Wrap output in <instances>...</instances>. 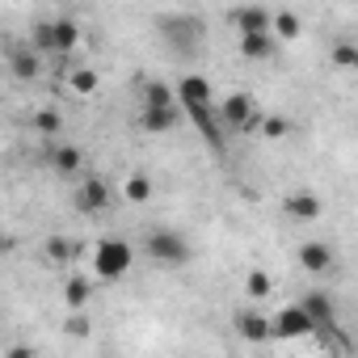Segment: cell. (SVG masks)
Wrapping results in <instances>:
<instances>
[{
	"label": "cell",
	"instance_id": "14",
	"mask_svg": "<svg viewBox=\"0 0 358 358\" xmlns=\"http://www.w3.org/2000/svg\"><path fill=\"white\" fill-rule=\"evenodd\" d=\"M282 211H287L291 220H316V215L324 211V203H320L312 190H291V194L282 199Z\"/></svg>",
	"mask_w": 358,
	"mask_h": 358
},
{
	"label": "cell",
	"instance_id": "18",
	"mask_svg": "<svg viewBox=\"0 0 358 358\" xmlns=\"http://www.w3.org/2000/svg\"><path fill=\"white\" fill-rule=\"evenodd\" d=\"M43 253H47V262L59 266V270H68V266L76 262V245H72L68 236H59V232H51V236L43 241Z\"/></svg>",
	"mask_w": 358,
	"mask_h": 358
},
{
	"label": "cell",
	"instance_id": "9",
	"mask_svg": "<svg viewBox=\"0 0 358 358\" xmlns=\"http://www.w3.org/2000/svg\"><path fill=\"white\" fill-rule=\"evenodd\" d=\"M236 333L245 337V341H253V345H266V341H274V320L262 312V308H241L236 312Z\"/></svg>",
	"mask_w": 358,
	"mask_h": 358
},
{
	"label": "cell",
	"instance_id": "12",
	"mask_svg": "<svg viewBox=\"0 0 358 358\" xmlns=\"http://www.w3.org/2000/svg\"><path fill=\"white\" fill-rule=\"evenodd\" d=\"M303 312L316 320V329L320 333H329V329H337V303H333V295L329 291H303Z\"/></svg>",
	"mask_w": 358,
	"mask_h": 358
},
{
	"label": "cell",
	"instance_id": "1",
	"mask_svg": "<svg viewBox=\"0 0 358 358\" xmlns=\"http://www.w3.org/2000/svg\"><path fill=\"white\" fill-rule=\"evenodd\" d=\"M173 89H177V101H182L186 118H190V122L203 131V139L211 143V152H215V156H224V152H228V143H224V122H220V101H215L211 80H207V76H199V72H186Z\"/></svg>",
	"mask_w": 358,
	"mask_h": 358
},
{
	"label": "cell",
	"instance_id": "29",
	"mask_svg": "<svg viewBox=\"0 0 358 358\" xmlns=\"http://www.w3.org/2000/svg\"><path fill=\"white\" fill-rule=\"evenodd\" d=\"M64 329H68V333H72V337H85V333H89V320H85V316H80V312H72V316H68V320H64Z\"/></svg>",
	"mask_w": 358,
	"mask_h": 358
},
{
	"label": "cell",
	"instance_id": "13",
	"mask_svg": "<svg viewBox=\"0 0 358 358\" xmlns=\"http://www.w3.org/2000/svg\"><path fill=\"white\" fill-rule=\"evenodd\" d=\"M9 72L17 76V80H38L43 76V55L26 43V47H13L9 51Z\"/></svg>",
	"mask_w": 358,
	"mask_h": 358
},
{
	"label": "cell",
	"instance_id": "2",
	"mask_svg": "<svg viewBox=\"0 0 358 358\" xmlns=\"http://www.w3.org/2000/svg\"><path fill=\"white\" fill-rule=\"evenodd\" d=\"M143 253H148L156 266H164V270H182V266L194 257L190 241L177 232V228H148V232H143Z\"/></svg>",
	"mask_w": 358,
	"mask_h": 358
},
{
	"label": "cell",
	"instance_id": "20",
	"mask_svg": "<svg viewBox=\"0 0 358 358\" xmlns=\"http://www.w3.org/2000/svg\"><path fill=\"white\" fill-rule=\"evenodd\" d=\"M274 51H278L274 34H245L241 38V55L245 59H274Z\"/></svg>",
	"mask_w": 358,
	"mask_h": 358
},
{
	"label": "cell",
	"instance_id": "11",
	"mask_svg": "<svg viewBox=\"0 0 358 358\" xmlns=\"http://www.w3.org/2000/svg\"><path fill=\"white\" fill-rule=\"evenodd\" d=\"M295 262L308 270V274H333L337 270V253L324 245V241H303L295 249Z\"/></svg>",
	"mask_w": 358,
	"mask_h": 358
},
{
	"label": "cell",
	"instance_id": "10",
	"mask_svg": "<svg viewBox=\"0 0 358 358\" xmlns=\"http://www.w3.org/2000/svg\"><path fill=\"white\" fill-rule=\"evenodd\" d=\"M228 22L236 26V38H245V34H274V13H270V9H257V5L232 9Z\"/></svg>",
	"mask_w": 358,
	"mask_h": 358
},
{
	"label": "cell",
	"instance_id": "26",
	"mask_svg": "<svg viewBox=\"0 0 358 358\" xmlns=\"http://www.w3.org/2000/svg\"><path fill=\"white\" fill-rule=\"evenodd\" d=\"M30 47H34L38 55H55V22H34Z\"/></svg>",
	"mask_w": 358,
	"mask_h": 358
},
{
	"label": "cell",
	"instance_id": "3",
	"mask_svg": "<svg viewBox=\"0 0 358 358\" xmlns=\"http://www.w3.org/2000/svg\"><path fill=\"white\" fill-rule=\"evenodd\" d=\"M135 266V249L122 241V236H101L93 245V274L101 282H122Z\"/></svg>",
	"mask_w": 358,
	"mask_h": 358
},
{
	"label": "cell",
	"instance_id": "19",
	"mask_svg": "<svg viewBox=\"0 0 358 358\" xmlns=\"http://www.w3.org/2000/svg\"><path fill=\"white\" fill-rule=\"evenodd\" d=\"M139 106L169 110V106H182V101H177V89H169L164 80H148V85H143V93H139Z\"/></svg>",
	"mask_w": 358,
	"mask_h": 358
},
{
	"label": "cell",
	"instance_id": "27",
	"mask_svg": "<svg viewBox=\"0 0 358 358\" xmlns=\"http://www.w3.org/2000/svg\"><path fill=\"white\" fill-rule=\"evenodd\" d=\"M30 127H34V135H59V131H64V118H59L55 110H34Z\"/></svg>",
	"mask_w": 358,
	"mask_h": 358
},
{
	"label": "cell",
	"instance_id": "15",
	"mask_svg": "<svg viewBox=\"0 0 358 358\" xmlns=\"http://www.w3.org/2000/svg\"><path fill=\"white\" fill-rule=\"evenodd\" d=\"M51 169H55L59 177H76V173L85 169V152H80L76 143H55V148H51Z\"/></svg>",
	"mask_w": 358,
	"mask_h": 358
},
{
	"label": "cell",
	"instance_id": "6",
	"mask_svg": "<svg viewBox=\"0 0 358 358\" xmlns=\"http://www.w3.org/2000/svg\"><path fill=\"white\" fill-rule=\"evenodd\" d=\"M270 320H274V341H299V337L320 333V329H316V320L303 312V303H299V299H295V303H282Z\"/></svg>",
	"mask_w": 358,
	"mask_h": 358
},
{
	"label": "cell",
	"instance_id": "25",
	"mask_svg": "<svg viewBox=\"0 0 358 358\" xmlns=\"http://www.w3.org/2000/svg\"><path fill=\"white\" fill-rule=\"evenodd\" d=\"M122 199L127 203H152V177L148 173H131L122 182Z\"/></svg>",
	"mask_w": 358,
	"mask_h": 358
},
{
	"label": "cell",
	"instance_id": "4",
	"mask_svg": "<svg viewBox=\"0 0 358 358\" xmlns=\"http://www.w3.org/2000/svg\"><path fill=\"white\" fill-rule=\"evenodd\" d=\"M164 30V43L177 51V55H199L203 47V22L194 13H177V17H160L156 22Z\"/></svg>",
	"mask_w": 358,
	"mask_h": 358
},
{
	"label": "cell",
	"instance_id": "17",
	"mask_svg": "<svg viewBox=\"0 0 358 358\" xmlns=\"http://www.w3.org/2000/svg\"><path fill=\"white\" fill-rule=\"evenodd\" d=\"M101 89V72L97 68H68V93H76V97H93Z\"/></svg>",
	"mask_w": 358,
	"mask_h": 358
},
{
	"label": "cell",
	"instance_id": "28",
	"mask_svg": "<svg viewBox=\"0 0 358 358\" xmlns=\"http://www.w3.org/2000/svg\"><path fill=\"white\" fill-rule=\"evenodd\" d=\"M266 139H287L291 135V118L287 114H262V127H257Z\"/></svg>",
	"mask_w": 358,
	"mask_h": 358
},
{
	"label": "cell",
	"instance_id": "16",
	"mask_svg": "<svg viewBox=\"0 0 358 358\" xmlns=\"http://www.w3.org/2000/svg\"><path fill=\"white\" fill-rule=\"evenodd\" d=\"M89 295H93V282L85 274H68L64 278V303H68V312H85Z\"/></svg>",
	"mask_w": 358,
	"mask_h": 358
},
{
	"label": "cell",
	"instance_id": "22",
	"mask_svg": "<svg viewBox=\"0 0 358 358\" xmlns=\"http://www.w3.org/2000/svg\"><path fill=\"white\" fill-rule=\"evenodd\" d=\"M299 34H303L299 13H295V9H274V38H278V43H291V38H299Z\"/></svg>",
	"mask_w": 358,
	"mask_h": 358
},
{
	"label": "cell",
	"instance_id": "23",
	"mask_svg": "<svg viewBox=\"0 0 358 358\" xmlns=\"http://www.w3.org/2000/svg\"><path fill=\"white\" fill-rule=\"evenodd\" d=\"M270 291H274V278H270V270L253 266V270L245 274V295H249L253 303H262V299H270Z\"/></svg>",
	"mask_w": 358,
	"mask_h": 358
},
{
	"label": "cell",
	"instance_id": "8",
	"mask_svg": "<svg viewBox=\"0 0 358 358\" xmlns=\"http://www.w3.org/2000/svg\"><path fill=\"white\" fill-rule=\"evenodd\" d=\"M186 110L182 106H169V110H156V106H139L135 110V127L148 131V135H169L173 127H182Z\"/></svg>",
	"mask_w": 358,
	"mask_h": 358
},
{
	"label": "cell",
	"instance_id": "24",
	"mask_svg": "<svg viewBox=\"0 0 358 358\" xmlns=\"http://www.w3.org/2000/svg\"><path fill=\"white\" fill-rule=\"evenodd\" d=\"M329 59L341 72H358V38H337L333 51H329Z\"/></svg>",
	"mask_w": 358,
	"mask_h": 358
},
{
	"label": "cell",
	"instance_id": "21",
	"mask_svg": "<svg viewBox=\"0 0 358 358\" xmlns=\"http://www.w3.org/2000/svg\"><path fill=\"white\" fill-rule=\"evenodd\" d=\"M55 22V55H68L80 47V26L72 17H51Z\"/></svg>",
	"mask_w": 358,
	"mask_h": 358
},
{
	"label": "cell",
	"instance_id": "30",
	"mask_svg": "<svg viewBox=\"0 0 358 358\" xmlns=\"http://www.w3.org/2000/svg\"><path fill=\"white\" fill-rule=\"evenodd\" d=\"M5 358H38V354H34L30 345H9V354H5Z\"/></svg>",
	"mask_w": 358,
	"mask_h": 358
},
{
	"label": "cell",
	"instance_id": "5",
	"mask_svg": "<svg viewBox=\"0 0 358 358\" xmlns=\"http://www.w3.org/2000/svg\"><path fill=\"white\" fill-rule=\"evenodd\" d=\"M220 122L224 127H232V131H253V127H262V114H257V97L253 93H228L224 101H220Z\"/></svg>",
	"mask_w": 358,
	"mask_h": 358
},
{
	"label": "cell",
	"instance_id": "7",
	"mask_svg": "<svg viewBox=\"0 0 358 358\" xmlns=\"http://www.w3.org/2000/svg\"><path fill=\"white\" fill-rule=\"evenodd\" d=\"M110 203H114L110 182H106L101 173H89L85 182H80V190H76V211H80V215H101Z\"/></svg>",
	"mask_w": 358,
	"mask_h": 358
}]
</instances>
